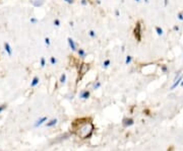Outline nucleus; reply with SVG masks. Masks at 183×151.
<instances>
[{
	"instance_id": "15",
	"label": "nucleus",
	"mask_w": 183,
	"mask_h": 151,
	"mask_svg": "<svg viewBox=\"0 0 183 151\" xmlns=\"http://www.w3.org/2000/svg\"><path fill=\"white\" fill-rule=\"evenodd\" d=\"M65 81H66V74L63 73V74L61 75V77H60V82H61V83H64Z\"/></svg>"
},
{
	"instance_id": "24",
	"label": "nucleus",
	"mask_w": 183,
	"mask_h": 151,
	"mask_svg": "<svg viewBox=\"0 0 183 151\" xmlns=\"http://www.w3.org/2000/svg\"><path fill=\"white\" fill-rule=\"evenodd\" d=\"M45 44H46L47 46H49V45H50V40H49L48 38H46V39H45Z\"/></svg>"
},
{
	"instance_id": "23",
	"label": "nucleus",
	"mask_w": 183,
	"mask_h": 151,
	"mask_svg": "<svg viewBox=\"0 0 183 151\" xmlns=\"http://www.w3.org/2000/svg\"><path fill=\"white\" fill-rule=\"evenodd\" d=\"M89 34H90V36H91L92 38H95V37H96V33H95L94 31H91Z\"/></svg>"
},
{
	"instance_id": "1",
	"label": "nucleus",
	"mask_w": 183,
	"mask_h": 151,
	"mask_svg": "<svg viewBox=\"0 0 183 151\" xmlns=\"http://www.w3.org/2000/svg\"><path fill=\"white\" fill-rule=\"evenodd\" d=\"M71 132L76 135L81 139H88L90 138L95 130V126L91 119L88 118H81L73 121L71 124Z\"/></svg>"
},
{
	"instance_id": "27",
	"label": "nucleus",
	"mask_w": 183,
	"mask_h": 151,
	"mask_svg": "<svg viewBox=\"0 0 183 151\" xmlns=\"http://www.w3.org/2000/svg\"><path fill=\"white\" fill-rule=\"evenodd\" d=\"M115 14H116V16H119V14H120V13H119V10H118V9H116V10H115Z\"/></svg>"
},
{
	"instance_id": "20",
	"label": "nucleus",
	"mask_w": 183,
	"mask_h": 151,
	"mask_svg": "<svg viewBox=\"0 0 183 151\" xmlns=\"http://www.w3.org/2000/svg\"><path fill=\"white\" fill-rule=\"evenodd\" d=\"M54 24H55L56 26H59V25H60V20H59V19H55V20H54Z\"/></svg>"
},
{
	"instance_id": "28",
	"label": "nucleus",
	"mask_w": 183,
	"mask_h": 151,
	"mask_svg": "<svg viewBox=\"0 0 183 151\" xmlns=\"http://www.w3.org/2000/svg\"><path fill=\"white\" fill-rule=\"evenodd\" d=\"M162 70H163L164 72H166V71H167V67H166V66H163V67H162Z\"/></svg>"
},
{
	"instance_id": "18",
	"label": "nucleus",
	"mask_w": 183,
	"mask_h": 151,
	"mask_svg": "<svg viewBox=\"0 0 183 151\" xmlns=\"http://www.w3.org/2000/svg\"><path fill=\"white\" fill-rule=\"evenodd\" d=\"M56 62H57V60H56L54 57H51V58H50V63H51L52 65H54Z\"/></svg>"
},
{
	"instance_id": "6",
	"label": "nucleus",
	"mask_w": 183,
	"mask_h": 151,
	"mask_svg": "<svg viewBox=\"0 0 183 151\" xmlns=\"http://www.w3.org/2000/svg\"><path fill=\"white\" fill-rule=\"evenodd\" d=\"M90 95H91V93H90L89 90H83V91L81 92V94H80V96H81L83 99H88V98L90 97Z\"/></svg>"
},
{
	"instance_id": "3",
	"label": "nucleus",
	"mask_w": 183,
	"mask_h": 151,
	"mask_svg": "<svg viewBox=\"0 0 183 151\" xmlns=\"http://www.w3.org/2000/svg\"><path fill=\"white\" fill-rule=\"evenodd\" d=\"M181 81H182V76L181 75H179L178 76V78L176 77L175 78V80H174V83H173V85L171 86V89H175L180 83H181Z\"/></svg>"
},
{
	"instance_id": "32",
	"label": "nucleus",
	"mask_w": 183,
	"mask_h": 151,
	"mask_svg": "<svg viewBox=\"0 0 183 151\" xmlns=\"http://www.w3.org/2000/svg\"><path fill=\"white\" fill-rule=\"evenodd\" d=\"M135 1H136V2H138V1H139V0H135Z\"/></svg>"
},
{
	"instance_id": "26",
	"label": "nucleus",
	"mask_w": 183,
	"mask_h": 151,
	"mask_svg": "<svg viewBox=\"0 0 183 151\" xmlns=\"http://www.w3.org/2000/svg\"><path fill=\"white\" fill-rule=\"evenodd\" d=\"M82 4H83V5H87V4H88V1H87V0H82Z\"/></svg>"
},
{
	"instance_id": "30",
	"label": "nucleus",
	"mask_w": 183,
	"mask_h": 151,
	"mask_svg": "<svg viewBox=\"0 0 183 151\" xmlns=\"http://www.w3.org/2000/svg\"><path fill=\"white\" fill-rule=\"evenodd\" d=\"M168 4V0H165V6Z\"/></svg>"
},
{
	"instance_id": "5",
	"label": "nucleus",
	"mask_w": 183,
	"mask_h": 151,
	"mask_svg": "<svg viewBox=\"0 0 183 151\" xmlns=\"http://www.w3.org/2000/svg\"><path fill=\"white\" fill-rule=\"evenodd\" d=\"M45 122H47V117H42L41 119H39L36 123H35V125H34V127L35 128H38L39 126H41V125H43Z\"/></svg>"
},
{
	"instance_id": "14",
	"label": "nucleus",
	"mask_w": 183,
	"mask_h": 151,
	"mask_svg": "<svg viewBox=\"0 0 183 151\" xmlns=\"http://www.w3.org/2000/svg\"><path fill=\"white\" fill-rule=\"evenodd\" d=\"M156 32H157V34H158L159 36L163 35V29H162L161 27H159V26H157V27H156Z\"/></svg>"
},
{
	"instance_id": "9",
	"label": "nucleus",
	"mask_w": 183,
	"mask_h": 151,
	"mask_svg": "<svg viewBox=\"0 0 183 151\" xmlns=\"http://www.w3.org/2000/svg\"><path fill=\"white\" fill-rule=\"evenodd\" d=\"M43 4H44V0H34V2H33V5L35 7H40Z\"/></svg>"
},
{
	"instance_id": "25",
	"label": "nucleus",
	"mask_w": 183,
	"mask_h": 151,
	"mask_svg": "<svg viewBox=\"0 0 183 151\" xmlns=\"http://www.w3.org/2000/svg\"><path fill=\"white\" fill-rule=\"evenodd\" d=\"M178 18H179L180 20H183V14L182 13H179V14H178Z\"/></svg>"
},
{
	"instance_id": "17",
	"label": "nucleus",
	"mask_w": 183,
	"mask_h": 151,
	"mask_svg": "<svg viewBox=\"0 0 183 151\" xmlns=\"http://www.w3.org/2000/svg\"><path fill=\"white\" fill-rule=\"evenodd\" d=\"M131 60H132L131 56H127V57H126V59H125V63H126V64H129V63L131 62Z\"/></svg>"
},
{
	"instance_id": "2",
	"label": "nucleus",
	"mask_w": 183,
	"mask_h": 151,
	"mask_svg": "<svg viewBox=\"0 0 183 151\" xmlns=\"http://www.w3.org/2000/svg\"><path fill=\"white\" fill-rule=\"evenodd\" d=\"M133 33H134V37L136 38V40L138 42H140V40H141V24H140V22L136 23Z\"/></svg>"
},
{
	"instance_id": "7",
	"label": "nucleus",
	"mask_w": 183,
	"mask_h": 151,
	"mask_svg": "<svg viewBox=\"0 0 183 151\" xmlns=\"http://www.w3.org/2000/svg\"><path fill=\"white\" fill-rule=\"evenodd\" d=\"M67 41H68V45H69V47L71 48V50H72V51H76V45H75L74 41H73L71 38H68Z\"/></svg>"
},
{
	"instance_id": "21",
	"label": "nucleus",
	"mask_w": 183,
	"mask_h": 151,
	"mask_svg": "<svg viewBox=\"0 0 183 151\" xmlns=\"http://www.w3.org/2000/svg\"><path fill=\"white\" fill-rule=\"evenodd\" d=\"M5 109H6V105H5V104H1V105H0V113H2Z\"/></svg>"
},
{
	"instance_id": "11",
	"label": "nucleus",
	"mask_w": 183,
	"mask_h": 151,
	"mask_svg": "<svg viewBox=\"0 0 183 151\" xmlns=\"http://www.w3.org/2000/svg\"><path fill=\"white\" fill-rule=\"evenodd\" d=\"M38 83H39V78H38V77H34L33 80H32V82H31V86L34 87V86L38 85Z\"/></svg>"
},
{
	"instance_id": "16",
	"label": "nucleus",
	"mask_w": 183,
	"mask_h": 151,
	"mask_svg": "<svg viewBox=\"0 0 183 151\" xmlns=\"http://www.w3.org/2000/svg\"><path fill=\"white\" fill-rule=\"evenodd\" d=\"M110 63H111V62H110V60H106V61H104V63H103V66H104L105 68H107V67L110 65Z\"/></svg>"
},
{
	"instance_id": "29",
	"label": "nucleus",
	"mask_w": 183,
	"mask_h": 151,
	"mask_svg": "<svg viewBox=\"0 0 183 151\" xmlns=\"http://www.w3.org/2000/svg\"><path fill=\"white\" fill-rule=\"evenodd\" d=\"M64 1H66L67 3H69V4H71L72 2H73V0H64Z\"/></svg>"
},
{
	"instance_id": "13",
	"label": "nucleus",
	"mask_w": 183,
	"mask_h": 151,
	"mask_svg": "<svg viewBox=\"0 0 183 151\" xmlns=\"http://www.w3.org/2000/svg\"><path fill=\"white\" fill-rule=\"evenodd\" d=\"M100 87H101V82H100V81H96V82L94 83L93 88H94V89H98V88H100Z\"/></svg>"
},
{
	"instance_id": "4",
	"label": "nucleus",
	"mask_w": 183,
	"mask_h": 151,
	"mask_svg": "<svg viewBox=\"0 0 183 151\" xmlns=\"http://www.w3.org/2000/svg\"><path fill=\"white\" fill-rule=\"evenodd\" d=\"M134 124V120L133 119H131V118H126V119H124L123 120V125H124V127H129V126H132Z\"/></svg>"
},
{
	"instance_id": "12",
	"label": "nucleus",
	"mask_w": 183,
	"mask_h": 151,
	"mask_svg": "<svg viewBox=\"0 0 183 151\" xmlns=\"http://www.w3.org/2000/svg\"><path fill=\"white\" fill-rule=\"evenodd\" d=\"M77 53H79V56H80V57H82V58H85V57H86V52H85L83 49L77 50Z\"/></svg>"
},
{
	"instance_id": "8",
	"label": "nucleus",
	"mask_w": 183,
	"mask_h": 151,
	"mask_svg": "<svg viewBox=\"0 0 183 151\" xmlns=\"http://www.w3.org/2000/svg\"><path fill=\"white\" fill-rule=\"evenodd\" d=\"M57 122H58V121H57V119H53V120H51V121L47 122V123H46V126H47V127H49V128H50V127H53V126H55V125L57 124Z\"/></svg>"
},
{
	"instance_id": "31",
	"label": "nucleus",
	"mask_w": 183,
	"mask_h": 151,
	"mask_svg": "<svg viewBox=\"0 0 183 151\" xmlns=\"http://www.w3.org/2000/svg\"><path fill=\"white\" fill-rule=\"evenodd\" d=\"M180 84H181V86H183V79H182V81H181V83H180Z\"/></svg>"
},
{
	"instance_id": "10",
	"label": "nucleus",
	"mask_w": 183,
	"mask_h": 151,
	"mask_svg": "<svg viewBox=\"0 0 183 151\" xmlns=\"http://www.w3.org/2000/svg\"><path fill=\"white\" fill-rule=\"evenodd\" d=\"M4 48H5V51L7 52V54H8V55H11V54H12L11 47H10V45H9L8 43H5V44H4Z\"/></svg>"
},
{
	"instance_id": "19",
	"label": "nucleus",
	"mask_w": 183,
	"mask_h": 151,
	"mask_svg": "<svg viewBox=\"0 0 183 151\" xmlns=\"http://www.w3.org/2000/svg\"><path fill=\"white\" fill-rule=\"evenodd\" d=\"M45 65H46V60H45V58H41V66H42V67H45Z\"/></svg>"
},
{
	"instance_id": "22",
	"label": "nucleus",
	"mask_w": 183,
	"mask_h": 151,
	"mask_svg": "<svg viewBox=\"0 0 183 151\" xmlns=\"http://www.w3.org/2000/svg\"><path fill=\"white\" fill-rule=\"evenodd\" d=\"M31 22H32V23H37V22H38V19L35 18V17H32V18H31Z\"/></svg>"
}]
</instances>
